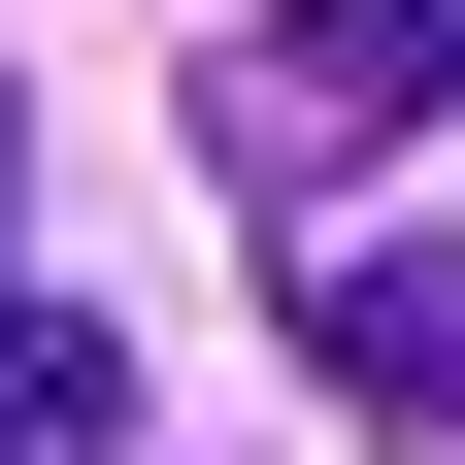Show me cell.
Segmentation results:
<instances>
[{
  "instance_id": "cell-2",
  "label": "cell",
  "mask_w": 465,
  "mask_h": 465,
  "mask_svg": "<svg viewBox=\"0 0 465 465\" xmlns=\"http://www.w3.org/2000/svg\"><path fill=\"white\" fill-rule=\"evenodd\" d=\"M465 100V0H300L266 67H232V166H300V134H432Z\"/></svg>"
},
{
  "instance_id": "cell-3",
  "label": "cell",
  "mask_w": 465,
  "mask_h": 465,
  "mask_svg": "<svg viewBox=\"0 0 465 465\" xmlns=\"http://www.w3.org/2000/svg\"><path fill=\"white\" fill-rule=\"evenodd\" d=\"M0 432H34V465H100V300L34 266V232H0Z\"/></svg>"
},
{
  "instance_id": "cell-4",
  "label": "cell",
  "mask_w": 465,
  "mask_h": 465,
  "mask_svg": "<svg viewBox=\"0 0 465 465\" xmlns=\"http://www.w3.org/2000/svg\"><path fill=\"white\" fill-rule=\"evenodd\" d=\"M0 465H34V432H0Z\"/></svg>"
},
{
  "instance_id": "cell-1",
  "label": "cell",
  "mask_w": 465,
  "mask_h": 465,
  "mask_svg": "<svg viewBox=\"0 0 465 465\" xmlns=\"http://www.w3.org/2000/svg\"><path fill=\"white\" fill-rule=\"evenodd\" d=\"M300 366L366 399V432L465 465V232H332V266H300Z\"/></svg>"
}]
</instances>
